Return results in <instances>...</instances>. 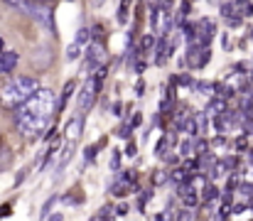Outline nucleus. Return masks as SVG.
Instances as JSON below:
<instances>
[{"label": "nucleus", "mask_w": 253, "mask_h": 221, "mask_svg": "<svg viewBox=\"0 0 253 221\" xmlns=\"http://www.w3.org/2000/svg\"><path fill=\"white\" fill-rule=\"evenodd\" d=\"M54 111H57V93L52 88L40 86L25 103L15 108V128L25 138L37 140L44 135V131H49Z\"/></svg>", "instance_id": "f257e3e1"}, {"label": "nucleus", "mask_w": 253, "mask_h": 221, "mask_svg": "<svg viewBox=\"0 0 253 221\" xmlns=\"http://www.w3.org/2000/svg\"><path fill=\"white\" fill-rule=\"evenodd\" d=\"M40 88V81L35 76H12L0 86V106L7 111H15L20 103H25L35 91Z\"/></svg>", "instance_id": "f03ea898"}, {"label": "nucleus", "mask_w": 253, "mask_h": 221, "mask_svg": "<svg viewBox=\"0 0 253 221\" xmlns=\"http://www.w3.org/2000/svg\"><path fill=\"white\" fill-rule=\"evenodd\" d=\"M98 88H101V81H98L96 76L86 79V84L82 86V91H79V101H77V106H79V113H82V116H86V113L93 108V101H96Z\"/></svg>", "instance_id": "7ed1b4c3"}, {"label": "nucleus", "mask_w": 253, "mask_h": 221, "mask_svg": "<svg viewBox=\"0 0 253 221\" xmlns=\"http://www.w3.org/2000/svg\"><path fill=\"white\" fill-rule=\"evenodd\" d=\"M86 64H84V72H96L103 62H106V52H103V44L101 42H91L86 44Z\"/></svg>", "instance_id": "20e7f679"}, {"label": "nucleus", "mask_w": 253, "mask_h": 221, "mask_svg": "<svg viewBox=\"0 0 253 221\" xmlns=\"http://www.w3.org/2000/svg\"><path fill=\"white\" fill-rule=\"evenodd\" d=\"M30 17H35V20H37L42 27H47L49 32H57V30H54V17H52V10H49L44 2H37V0H32Z\"/></svg>", "instance_id": "39448f33"}, {"label": "nucleus", "mask_w": 253, "mask_h": 221, "mask_svg": "<svg viewBox=\"0 0 253 221\" xmlns=\"http://www.w3.org/2000/svg\"><path fill=\"white\" fill-rule=\"evenodd\" d=\"M88 37H91V30H86V27H82V30L77 32V40L67 47V59H69V62H74V59H79V57H82V49L86 47Z\"/></svg>", "instance_id": "423d86ee"}, {"label": "nucleus", "mask_w": 253, "mask_h": 221, "mask_svg": "<svg viewBox=\"0 0 253 221\" xmlns=\"http://www.w3.org/2000/svg\"><path fill=\"white\" fill-rule=\"evenodd\" d=\"M82 133H84V116L79 113V116H72V118L67 121V126H64V138L79 143V140H82Z\"/></svg>", "instance_id": "0eeeda50"}, {"label": "nucleus", "mask_w": 253, "mask_h": 221, "mask_svg": "<svg viewBox=\"0 0 253 221\" xmlns=\"http://www.w3.org/2000/svg\"><path fill=\"white\" fill-rule=\"evenodd\" d=\"M74 150H77V143L64 138V145H62V150H59V162H57V172H59V175H62V172H64V167L72 162V157H74Z\"/></svg>", "instance_id": "6e6552de"}, {"label": "nucleus", "mask_w": 253, "mask_h": 221, "mask_svg": "<svg viewBox=\"0 0 253 221\" xmlns=\"http://www.w3.org/2000/svg\"><path fill=\"white\" fill-rule=\"evenodd\" d=\"M17 52H0V74H10L15 72V67H17Z\"/></svg>", "instance_id": "1a4fd4ad"}, {"label": "nucleus", "mask_w": 253, "mask_h": 221, "mask_svg": "<svg viewBox=\"0 0 253 221\" xmlns=\"http://www.w3.org/2000/svg\"><path fill=\"white\" fill-rule=\"evenodd\" d=\"M179 131L182 133H187L189 138H194L199 131H197V121H194V116H189V118H184L182 123H179Z\"/></svg>", "instance_id": "9d476101"}, {"label": "nucleus", "mask_w": 253, "mask_h": 221, "mask_svg": "<svg viewBox=\"0 0 253 221\" xmlns=\"http://www.w3.org/2000/svg\"><path fill=\"white\" fill-rule=\"evenodd\" d=\"M209 59H211V49H209V47L204 44V47L199 49V57L194 59V67H197V69H202V67H204V64H207Z\"/></svg>", "instance_id": "9b49d317"}, {"label": "nucleus", "mask_w": 253, "mask_h": 221, "mask_svg": "<svg viewBox=\"0 0 253 221\" xmlns=\"http://www.w3.org/2000/svg\"><path fill=\"white\" fill-rule=\"evenodd\" d=\"M10 7H15V10H20V12H25V15H30V7H32V0H5Z\"/></svg>", "instance_id": "f8f14e48"}, {"label": "nucleus", "mask_w": 253, "mask_h": 221, "mask_svg": "<svg viewBox=\"0 0 253 221\" xmlns=\"http://www.w3.org/2000/svg\"><path fill=\"white\" fill-rule=\"evenodd\" d=\"M207 111H211V113H224L226 111V101L219 96V98H211L209 101V106H207Z\"/></svg>", "instance_id": "ddd939ff"}, {"label": "nucleus", "mask_w": 253, "mask_h": 221, "mask_svg": "<svg viewBox=\"0 0 253 221\" xmlns=\"http://www.w3.org/2000/svg\"><path fill=\"white\" fill-rule=\"evenodd\" d=\"M77 88V81H67V86H64V91H62V101H59V108H64L67 106V101H69V96H72V91Z\"/></svg>", "instance_id": "4468645a"}, {"label": "nucleus", "mask_w": 253, "mask_h": 221, "mask_svg": "<svg viewBox=\"0 0 253 221\" xmlns=\"http://www.w3.org/2000/svg\"><path fill=\"white\" fill-rule=\"evenodd\" d=\"M168 177H172L174 182H187V179H189V172H187L184 167H177V170L168 172Z\"/></svg>", "instance_id": "2eb2a0df"}, {"label": "nucleus", "mask_w": 253, "mask_h": 221, "mask_svg": "<svg viewBox=\"0 0 253 221\" xmlns=\"http://www.w3.org/2000/svg\"><path fill=\"white\" fill-rule=\"evenodd\" d=\"M153 47H155V37H153V35H145L143 42H140V52L148 54V52H153Z\"/></svg>", "instance_id": "dca6fc26"}, {"label": "nucleus", "mask_w": 253, "mask_h": 221, "mask_svg": "<svg viewBox=\"0 0 253 221\" xmlns=\"http://www.w3.org/2000/svg\"><path fill=\"white\" fill-rule=\"evenodd\" d=\"M202 194H204V199H207V202H214V199H216V197H219V189H216V187H214V184H207V187H204V192H202Z\"/></svg>", "instance_id": "f3484780"}, {"label": "nucleus", "mask_w": 253, "mask_h": 221, "mask_svg": "<svg viewBox=\"0 0 253 221\" xmlns=\"http://www.w3.org/2000/svg\"><path fill=\"white\" fill-rule=\"evenodd\" d=\"M54 204H57V197L52 194V197H49V199L44 202V209H42V219H49V212L54 209Z\"/></svg>", "instance_id": "a211bd4d"}, {"label": "nucleus", "mask_w": 253, "mask_h": 221, "mask_svg": "<svg viewBox=\"0 0 253 221\" xmlns=\"http://www.w3.org/2000/svg\"><path fill=\"white\" fill-rule=\"evenodd\" d=\"M128 2H130V0H123V2H121V10H118V22H121V25L128 22Z\"/></svg>", "instance_id": "6ab92c4d"}, {"label": "nucleus", "mask_w": 253, "mask_h": 221, "mask_svg": "<svg viewBox=\"0 0 253 221\" xmlns=\"http://www.w3.org/2000/svg\"><path fill=\"white\" fill-rule=\"evenodd\" d=\"M184 40L187 42H194L197 40V27L194 25H184Z\"/></svg>", "instance_id": "aec40b11"}, {"label": "nucleus", "mask_w": 253, "mask_h": 221, "mask_svg": "<svg viewBox=\"0 0 253 221\" xmlns=\"http://www.w3.org/2000/svg\"><path fill=\"white\" fill-rule=\"evenodd\" d=\"M184 204H187L189 209H194V207L199 204V197H197L194 192H187V194H184Z\"/></svg>", "instance_id": "412c9836"}, {"label": "nucleus", "mask_w": 253, "mask_h": 221, "mask_svg": "<svg viewBox=\"0 0 253 221\" xmlns=\"http://www.w3.org/2000/svg\"><path fill=\"white\" fill-rule=\"evenodd\" d=\"M111 170H113V172L121 170V152H118V150H113V155H111Z\"/></svg>", "instance_id": "4be33fe9"}, {"label": "nucleus", "mask_w": 253, "mask_h": 221, "mask_svg": "<svg viewBox=\"0 0 253 221\" xmlns=\"http://www.w3.org/2000/svg\"><path fill=\"white\" fill-rule=\"evenodd\" d=\"M194 121H197V131H199V133H204V131H207V116H204V113H199V116H194Z\"/></svg>", "instance_id": "5701e85b"}, {"label": "nucleus", "mask_w": 253, "mask_h": 221, "mask_svg": "<svg viewBox=\"0 0 253 221\" xmlns=\"http://www.w3.org/2000/svg\"><path fill=\"white\" fill-rule=\"evenodd\" d=\"M10 162H12V155H10L7 150H2V152H0V170H5Z\"/></svg>", "instance_id": "b1692460"}, {"label": "nucleus", "mask_w": 253, "mask_h": 221, "mask_svg": "<svg viewBox=\"0 0 253 221\" xmlns=\"http://www.w3.org/2000/svg\"><path fill=\"white\" fill-rule=\"evenodd\" d=\"M192 150H194V140L189 138V140H184V143L179 145V155H189Z\"/></svg>", "instance_id": "393cba45"}, {"label": "nucleus", "mask_w": 253, "mask_h": 221, "mask_svg": "<svg viewBox=\"0 0 253 221\" xmlns=\"http://www.w3.org/2000/svg\"><path fill=\"white\" fill-rule=\"evenodd\" d=\"M153 182H155V184H165V182H168V172H163V170L155 172V175H153Z\"/></svg>", "instance_id": "a878e982"}, {"label": "nucleus", "mask_w": 253, "mask_h": 221, "mask_svg": "<svg viewBox=\"0 0 253 221\" xmlns=\"http://www.w3.org/2000/svg\"><path fill=\"white\" fill-rule=\"evenodd\" d=\"M221 15H224V17L236 15V12H234V5H231V2H224V5H221Z\"/></svg>", "instance_id": "bb28decb"}, {"label": "nucleus", "mask_w": 253, "mask_h": 221, "mask_svg": "<svg viewBox=\"0 0 253 221\" xmlns=\"http://www.w3.org/2000/svg\"><path fill=\"white\" fill-rule=\"evenodd\" d=\"M108 217H113V207H103V209L96 214V219H108Z\"/></svg>", "instance_id": "cd10ccee"}, {"label": "nucleus", "mask_w": 253, "mask_h": 221, "mask_svg": "<svg viewBox=\"0 0 253 221\" xmlns=\"http://www.w3.org/2000/svg\"><path fill=\"white\" fill-rule=\"evenodd\" d=\"M96 152H98V147H96V145H88V147H84L86 160H96Z\"/></svg>", "instance_id": "c85d7f7f"}, {"label": "nucleus", "mask_w": 253, "mask_h": 221, "mask_svg": "<svg viewBox=\"0 0 253 221\" xmlns=\"http://www.w3.org/2000/svg\"><path fill=\"white\" fill-rule=\"evenodd\" d=\"M123 152H126V155H128V157H133V155H135V152H138V145H135V143H133V140H128V145H126V150H123Z\"/></svg>", "instance_id": "c756f323"}, {"label": "nucleus", "mask_w": 253, "mask_h": 221, "mask_svg": "<svg viewBox=\"0 0 253 221\" xmlns=\"http://www.w3.org/2000/svg\"><path fill=\"white\" fill-rule=\"evenodd\" d=\"M209 88H211V86H209L207 81H199V84H197V91H199V93H204V96H209Z\"/></svg>", "instance_id": "7c9ffc66"}, {"label": "nucleus", "mask_w": 253, "mask_h": 221, "mask_svg": "<svg viewBox=\"0 0 253 221\" xmlns=\"http://www.w3.org/2000/svg\"><path fill=\"white\" fill-rule=\"evenodd\" d=\"M130 131H133L130 126H121V128H118V135H121V138H130Z\"/></svg>", "instance_id": "2f4dec72"}, {"label": "nucleus", "mask_w": 253, "mask_h": 221, "mask_svg": "<svg viewBox=\"0 0 253 221\" xmlns=\"http://www.w3.org/2000/svg\"><path fill=\"white\" fill-rule=\"evenodd\" d=\"M116 217H128V204H118L116 207Z\"/></svg>", "instance_id": "473e14b6"}, {"label": "nucleus", "mask_w": 253, "mask_h": 221, "mask_svg": "<svg viewBox=\"0 0 253 221\" xmlns=\"http://www.w3.org/2000/svg\"><path fill=\"white\" fill-rule=\"evenodd\" d=\"M165 147H168V138H163V140L158 143V150H155V152H158V155L163 157V155H165Z\"/></svg>", "instance_id": "72a5a7b5"}, {"label": "nucleus", "mask_w": 253, "mask_h": 221, "mask_svg": "<svg viewBox=\"0 0 253 221\" xmlns=\"http://www.w3.org/2000/svg\"><path fill=\"white\" fill-rule=\"evenodd\" d=\"M177 84H182V86H192V76H187V74H184V76H179V79H177Z\"/></svg>", "instance_id": "f704fd0d"}, {"label": "nucleus", "mask_w": 253, "mask_h": 221, "mask_svg": "<svg viewBox=\"0 0 253 221\" xmlns=\"http://www.w3.org/2000/svg\"><path fill=\"white\" fill-rule=\"evenodd\" d=\"M241 192H244V194L249 197V194L253 192V184H246V182H244V184H241Z\"/></svg>", "instance_id": "c9c22d12"}, {"label": "nucleus", "mask_w": 253, "mask_h": 221, "mask_svg": "<svg viewBox=\"0 0 253 221\" xmlns=\"http://www.w3.org/2000/svg\"><path fill=\"white\" fill-rule=\"evenodd\" d=\"M231 202H234V197H231V192H226L224 194V207H231Z\"/></svg>", "instance_id": "e433bc0d"}, {"label": "nucleus", "mask_w": 253, "mask_h": 221, "mask_svg": "<svg viewBox=\"0 0 253 221\" xmlns=\"http://www.w3.org/2000/svg\"><path fill=\"white\" fill-rule=\"evenodd\" d=\"M246 209H249L246 204H236V207H234V214H244Z\"/></svg>", "instance_id": "4c0bfd02"}, {"label": "nucleus", "mask_w": 253, "mask_h": 221, "mask_svg": "<svg viewBox=\"0 0 253 221\" xmlns=\"http://www.w3.org/2000/svg\"><path fill=\"white\" fill-rule=\"evenodd\" d=\"M177 219H194V214H192V212H179Z\"/></svg>", "instance_id": "58836bf2"}, {"label": "nucleus", "mask_w": 253, "mask_h": 221, "mask_svg": "<svg viewBox=\"0 0 253 221\" xmlns=\"http://www.w3.org/2000/svg\"><path fill=\"white\" fill-rule=\"evenodd\" d=\"M241 10H244V15H253V2H246Z\"/></svg>", "instance_id": "ea45409f"}, {"label": "nucleus", "mask_w": 253, "mask_h": 221, "mask_svg": "<svg viewBox=\"0 0 253 221\" xmlns=\"http://www.w3.org/2000/svg\"><path fill=\"white\" fill-rule=\"evenodd\" d=\"M140 121H143V118L135 113V116H133V123H130V128H138V126H140Z\"/></svg>", "instance_id": "a19ab883"}, {"label": "nucleus", "mask_w": 253, "mask_h": 221, "mask_svg": "<svg viewBox=\"0 0 253 221\" xmlns=\"http://www.w3.org/2000/svg\"><path fill=\"white\" fill-rule=\"evenodd\" d=\"M7 214H10V204H2L0 207V217H7Z\"/></svg>", "instance_id": "79ce46f5"}, {"label": "nucleus", "mask_w": 253, "mask_h": 221, "mask_svg": "<svg viewBox=\"0 0 253 221\" xmlns=\"http://www.w3.org/2000/svg\"><path fill=\"white\" fill-rule=\"evenodd\" d=\"M113 113L121 116V113H123V106H121V103H113Z\"/></svg>", "instance_id": "37998d69"}, {"label": "nucleus", "mask_w": 253, "mask_h": 221, "mask_svg": "<svg viewBox=\"0 0 253 221\" xmlns=\"http://www.w3.org/2000/svg\"><path fill=\"white\" fill-rule=\"evenodd\" d=\"M135 72H138V74L145 72V62H138V64H135Z\"/></svg>", "instance_id": "c03bdc74"}, {"label": "nucleus", "mask_w": 253, "mask_h": 221, "mask_svg": "<svg viewBox=\"0 0 253 221\" xmlns=\"http://www.w3.org/2000/svg\"><path fill=\"white\" fill-rule=\"evenodd\" d=\"M88 2H91V7H101L106 0H88Z\"/></svg>", "instance_id": "a18cd8bd"}, {"label": "nucleus", "mask_w": 253, "mask_h": 221, "mask_svg": "<svg viewBox=\"0 0 253 221\" xmlns=\"http://www.w3.org/2000/svg\"><path fill=\"white\" fill-rule=\"evenodd\" d=\"M2 47H5V44H2V40H0V52H2Z\"/></svg>", "instance_id": "49530a36"}, {"label": "nucleus", "mask_w": 253, "mask_h": 221, "mask_svg": "<svg viewBox=\"0 0 253 221\" xmlns=\"http://www.w3.org/2000/svg\"><path fill=\"white\" fill-rule=\"evenodd\" d=\"M37 2H49V0H37Z\"/></svg>", "instance_id": "de8ad7c7"}]
</instances>
